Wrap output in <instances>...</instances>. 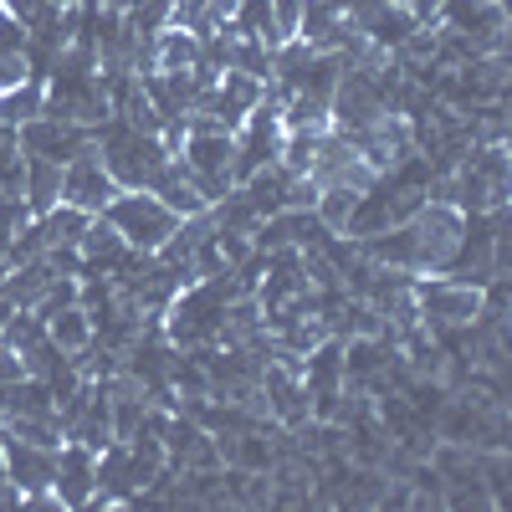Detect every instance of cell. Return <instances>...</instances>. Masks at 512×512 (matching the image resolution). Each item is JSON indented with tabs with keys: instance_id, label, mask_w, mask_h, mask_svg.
I'll use <instances>...</instances> for the list:
<instances>
[{
	"instance_id": "obj_1",
	"label": "cell",
	"mask_w": 512,
	"mask_h": 512,
	"mask_svg": "<svg viewBox=\"0 0 512 512\" xmlns=\"http://www.w3.org/2000/svg\"><path fill=\"white\" fill-rule=\"evenodd\" d=\"M93 149H98V159H103V169L113 175L118 190H154V180L164 175V164L175 159L159 144V134H144V128L123 123L118 113H108L93 128Z\"/></svg>"
},
{
	"instance_id": "obj_2",
	"label": "cell",
	"mask_w": 512,
	"mask_h": 512,
	"mask_svg": "<svg viewBox=\"0 0 512 512\" xmlns=\"http://www.w3.org/2000/svg\"><path fill=\"white\" fill-rule=\"evenodd\" d=\"M103 221L123 236L128 251H144V256H154L169 236H175V226H180V216L154 190H118L103 205Z\"/></svg>"
},
{
	"instance_id": "obj_3",
	"label": "cell",
	"mask_w": 512,
	"mask_h": 512,
	"mask_svg": "<svg viewBox=\"0 0 512 512\" xmlns=\"http://www.w3.org/2000/svg\"><path fill=\"white\" fill-rule=\"evenodd\" d=\"M415 318L436 333H456V328H477L482 318V287L456 282L446 272H431V282H415Z\"/></svg>"
},
{
	"instance_id": "obj_4",
	"label": "cell",
	"mask_w": 512,
	"mask_h": 512,
	"mask_svg": "<svg viewBox=\"0 0 512 512\" xmlns=\"http://www.w3.org/2000/svg\"><path fill=\"white\" fill-rule=\"evenodd\" d=\"M16 144H21V154H26V159H52V164H67L72 154H82V149L93 144V128L36 113L31 123H21V128H16Z\"/></svg>"
},
{
	"instance_id": "obj_5",
	"label": "cell",
	"mask_w": 512,
	"mask_h": 512,
	"mask_svg": "<svg viewBox=\"0 0 512 512\" xmlns=\"http://www.w3.org/2000/svg\"><path fill=\"white\" fill-rule=\"evenodd\" d=\"M113 195H118V185H113V175L103 169V159H98L93 144L62 164V200H67V205L88 210V216H103V205H108Z\"/></svg>"
},
{
	"instance_id": "obj_6",
	"label": "cell",
	"mask_w": 512,
	"mask_h": 512,
	"mask_svg": "<svg viewBox=\"0 0 512 512\" xmlns=\"http://www.w3.org/2000/svg\"><path fill=\"white\" fill-rule=\"evenodd\" d=\"M52 492H57L62 507H93V497H98V451L82 446V441H62Z\"/></svg>"
},
{
	"instance_id": "obj_7",
	"label": "cell",
	"mask_w": 512,
	"mask_h": 512,
	"mask_svg": "<svg viewBox=\"0 0 512 512\" xmlns=\"http://www.w3.org/2000/svg\"><path fill=\"white\" fill-rule=\"evenodd\" d=\"M0 446H6V477L21 487V497L52 492L57 446H36V441H21V436H6V431H0ZM21 507H26V502H21Z\"/></svg>"
},
{
	"instance_id": "obj_8",
	"label": "cell",
	"mask_w": 512,
	"mask_h": 512,
	"mask_svg": "<svg viewBox=\"0 0 512 512\" xmlns=\"http://www.w3.org/2000/svg\"><path fill=\"white\" fill-rule=\"evenodd\" d=\"M154 195H159L169 210H175L180 221H185V216H200V210H210V200H205V195H200V185L190 180V169H185V159H180V154L164 164V175L154 180Z\"/></svg>"
},
{
	"instance_id": "obj_9",
	"label": "cell",
	"mask_w": 512,
	"mask_h": 512,
	"mask_svg": "<svg viewBox=\"0 0 512 512\" xmlns=\"http://www.w3.org/2000/svg\"><path fill=\"white\" fill-rule=\"evenodd\" d=\"M21 200H26L31 216H47V210L62 200V164H52V159H26Z\"/></svg>"
},
{
	"instance_id": "obj_10",
	"label": "cell",
	"mask_w": 512,
	"mask_h": 512,
	"mask_svg": "<svg viewBox=\"0 0 512 512\" xmlns=\"http://www.w3.org/2000/svg\"><path fill=\"white\" fill-rule=\"evenodd\" d=\"M41 98H47V82L41 77H21L16 88L0 93V128H21L41 113Z\"/></svg>"
},
{
	"instance_id": "obj_11",
	"label": "cell",
	"mask_w": 512,
	"mask_h": 512,
	"mask_svg": "<svg viewBox=\"0 0 512 512\" xmlns=\"http://www.w3.org/2000/svg\"><path fill=\"white\" fill-rule=\"evenodd\" d=\"M47 338L62 354H82V349H93V318L82 313V303H72V308L47 318Z\"/></svg>"
},
{
	"instance_id": "obj_12",
	"label": "cell",
	"mask_w": 512,
	"mask_h": 512,
	"mask_svg": "<svg viewBox=\"0 0 512 512\" xmlns=\"http://www.w3.org/2000/svg\"><path fill=\"white\" fill-rule=\"evenodd\" d=\"M41 338H47V323H41L31 308H11V318L0 323V344L16 349V354H31Z\"/></svg>"
},
{
	"instance_id": "obj_13",
	"label": "cell",
	"mask_w": 512,
	"mask_h": 512,
	"mask_svg": "<svg viewBox=\"0 0 512 512\" xmlns=\"http://www.w3.org/2000/svg\"><path fill=\"white\" fill-rule=\"evenodd\" d=\"M26 185V154L16 144V128H0V200H16Z\"/></svg>"
},
{
	"instance_id": "obj_14",
	"label": "cell",
	"mask_w": 512,
	"mask_h": 512,
	"mask_svg": "<svg viewBox=\"0 0 512 512\" xmlns=\"http://www.w3.org/2000/svg\"><path fill=\"white\" fill-rule=\"evenodd\" d=\"M272 6V21H277V41H292L297 36V21H303V6L308 0H267Z\"/></svg>"
},
{
	"instance_id": "obj_15",
	"label": "cell",
	"mask_w": 512,
	"mask_h": 512,
	"mask_svg": "<svg viewBox=\"0 0 512 512\" xmlns=\"http://www.w3.org/2000/svg\"><path fill=\"white\" fill-rule=\"evenodd\" d=\"M400 6H405L420 26H436V21H441V11H446V0H400Z\"/></svg>"
},
{
	"instance_id": "obj_16",
	"label": "cell",
	"mask_w": 512,
	"mask_h": 512,
	"mask_svg": "<svg viewBox=\"0 0 512 512\" xmlns=\"http://www.w3.org/2000/svg\"><path fill=\"white\" fill-rule=\"evenodd\" d=\"M0 477H6V446H0Z\"/></svg>"
}]
</instances>
